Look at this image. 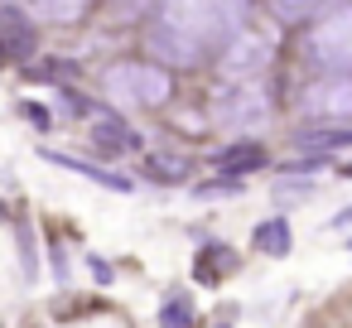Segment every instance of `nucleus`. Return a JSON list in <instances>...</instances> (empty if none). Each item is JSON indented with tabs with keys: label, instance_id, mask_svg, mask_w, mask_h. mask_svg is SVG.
Instances as JSON below:
<instances>
[{
	"label": "nucleus",
	"instance_id": "obj_8",
	"mask_svg": "<svg viewBox=\"0 0 352 328\" xmlns=\"http://www.w3.org/2000/svg\"><path fill=\"white\" fill-rule=\"evenodd\" d=\"M265 164V150L256 145V140H236V145H227L222 155H217V174H251V169H261Z\"/></svg>",
	"mask_w": 352,
	"mask_h": 328
},
{
	"label": "nucleus",
	"instance_id": "obj_7",
	"mask_svg": "<svg viewBox=\"0 0 352 328\" xmlns=\"http://www.w3.org/2000/svg\"><path fill=\"white\" fill-rule=\"evenodd\" d=\"M0 54L6 58H30L34 54V25L20 10H0Z\"/></svg>",
	"mask_w": 352,
	"mask_h": 328
},
{
	"label": "nucleus",
	"instance_id": "obj_14",
	"mask_svg": "<svg viewBox=\"0 0 352 328\" xmlns=\"http://www.w3.org/2000/svg\"><path fill=\"white\" fill-rule=\"evenodd\" d=\"M227 246H208L203 256H198V280H217L222 270H232V256H222Z\"/></svg>",
	"mask_w": 352,
	"mask_h": 328
},
{
	"label": "nucleus",
	"instance_id": "obj_15",
	"mask_svg": "<svg viewBox=\"0 0 352 328\" xmlns=\"http://www.w3.org/2000/svg\"><path fill=\"white\" fill-rule=\"evenodd\" d=\"M160 323H164V328H188V323H193V304H188V299H169L164 314H160Z\"/></svg>",
	"mask_w": 352,
	"mask_h": 328
},
{
	"label": "nucleus",
	"instance_id": "obj_9",
	"mask_svg": "<svg viewBox=\"0 0 352 328\" xmlns=\"http://www.w3.org/2000/svg\"><path fill=\"white\" fill-rule=\"evenodd\" d=\"M49 160L63 164L68 174H82V179H92V184H107V188H116V193H131V179L107 174V169H97V164H87V160H73V155H58V150H49Z\"/></svg>",
	"mask_w": 352,
	"mask_h": 328
},
{
	"label": "nucleus",
	"instance_id": "obj_6",
	"mask_svg": "<svg viewBox=\"0 0 352 328\" xmlns=\"http://www.w3.org/2000/svg\"><path fill=\"white\" fill-rule=\"evenodd\" d=\"M217 116H222V126H256L265 116V92L256 83H241L236 92H227L217 102Z\"/></svg>",
	"mask_w": 352,
	"mask_h": 328
},
{
	"label": "nucleus",
	"instance_id": "obj_2",
	"mask_svg": "<svg viewBox=\"0 0 352 328\" xmlns=\"http://www.w3.org/2000/svg\"><path fill=\"white\" fill-rule=\"evenodd\" d=\"M107 97L116 107H160L169 97V73L160 63H145V58H131V63H116L107 68Z\"/></svg>",
	"mask_w": 352,
	"mask_h": 328
},
{
	"label": "nucleus",
	"instance_id": "obj_1",
	"mask_svg": "<svg viewBox=\"0 0 352 328\" xmlns=\"http://www.w3.org/2000/svg\"><path fill=\"white\" fill-rule=\"evenodd\" d=\"M198 58L208 49H227L246 25V0H169V10L160 15Z\"/></svg>",
	"mask_w": 352,
	"mask_h": 328
},
{
	"label": "nucleus",
	"instance_id": "obj_4",
	"mask_svg": "<svg viewBox=\"0 0 352 328\" xmlns=\"http://www.w3.org/2000/svg\"><path fill=\"white\" fill-rule=\"evenodd\" d=\"M299 111L314 116V121H347L352 116V78H323V83H314L304 92Z\"/></svg>",
	"mask_w": 352,
	"mask_h": 328
},
{
	"label": "nucleus",
	"instance_id": "obj_12",
	"mask_svg": "<svg viewBox=\"0 0 352 328\" xmlns=\"http://www.w3.org/2000/svg\"><path fill=\"white\" fill-rule=\"evenodd\" d=\"M256 246H261L265 256H285V251H289V222H285V217L261 222V227H256Z\"/></svg>",
	"mask_w": 352,
	"mask_h": 328
},
{
	"label": "nucleus",
	"instance_id": "obj_16",
	"mask_svg": "<svg viewBox=\"0 0 352 328\" xmlns=\"http://www.w3.org/2000/svg\"><path fill=\"white\" fill-rule=\"evenodd\" d=\"M304 145H323V150H333V145H352V131H323V135H304Z\"/></svg>",
	"mask_w": 352,
	"mask_h": 328
},
{
	"label": "nucleus",
	"instance_id": "obj_17",
	"mask_svg": "<svg viewBox=\"0 0 352 328\" xmlns=\"http://www.w3.org/2000/svg\"><path fill=\"white\" fill-rule=\"evenodd\" d=\"M150 169H160V179H179L184 174V164H174V160H150Z\"/></svg>",
	"mask_w": 352,
	"mask_h": 328
},
{
	"label": "nucleus",
	"instance_id": "obj_10",
	"mask_svg": "<svg viewBox=\"0 0 352 328\" xmlns=\"http://www.w3.org/2000/svg\"><path fill=\"white\" fill-rule=\"evenodd\" d=\"M25 6H30V15H39V20L73 25V20H82V15H87L92 0H25Z\"/></svg>",
	"mask_w": 352,
	"mask_h": 328
},
{
	"label": "nucleus",
	"instance_id": "obj_3",
	"mask_svg": "<svg viewBox=\"0 0 352 328\" xmlns=\"http://www.w3.org/2000/svg\"><path fill=\"white\" fill-rule=\"evenodd\" d=\"M309 63L323 68L328 78H347L352 73V6L323 15L309 30Z\"/></svg>",
	"mask_w": 352,
	"mask_h": 328
},
{
	"label": "nucleus",
	"instance_id": "obj_11",
	"mask_svg": "<svg viewBox=\"0 0 352 328\" xmlns=\"http://www.w3.org/2000/svg\"><path fill=\"white\" fill-rule=\"evenodd\" d=\"M92 140H97L107 155H116V150H135V135H131L116 116H102V121H97V131H92Z\"/></svg>",
	"mask_w": 352,
	"mask_h": 328
},
{
	"label": "nucleus",
	"instance_id": "obj_13",
	"mask_svg": "<svg viewBox=\"0 0 352 328\" xmlns=\"http://www.w3.org/2000/svg\"><path fill=\"white\" fill-rule=\"evenodd\" d=\"M275 6V15H285V20H309V15H318L323 6H333V0H270Z\"/></svg>",
	"mask_w": 352,
	"mask_h": 328
},
{
	"label": "nucleus",
	"instance_id": "obj_5",
	"mask_svg": "<svg viewBox=\"0 0 352 328\" xmlns=\"http://www.w3.org/2000/svg\"><path fill=\"white\" fill-rule=\"evenodd\" d=\"M265 58H270V39H261V34H251V30H241V34L222 49V68H227L232 78H251V73H261Z\"/></svg>",
	"mask_w": 352,
	"mask_h": 328
}]
</instances>
